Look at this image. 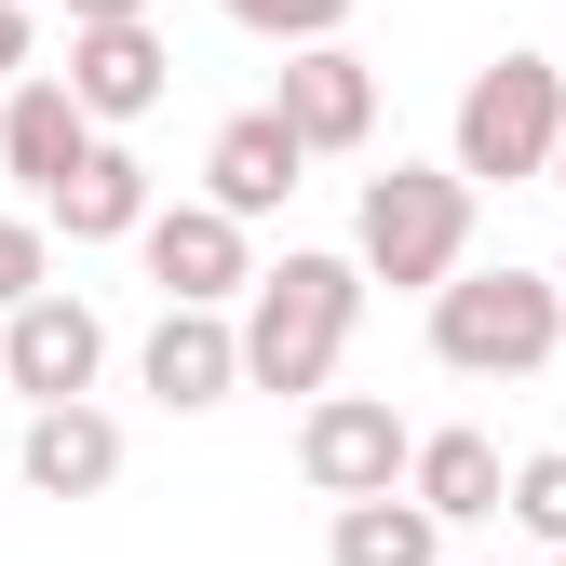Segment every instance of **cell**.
Wrapping results in <instances>:
<instances>
[{"mask_svg":"<svg viewBox=\"0 0 566 566\" xmlns=\"http://www.w3.org/2000/svg\"><path fill=\"white\" fill-rule=\"evenodd\" d=\"M95 135H108V122H82V95H67V82H54V67H28V82H14V95H0V163H14L28 189H54L67 163H82V149H95Z\"/></svg>","mask_w":566,"mask_h":566,"instance_id":"4fadbf2b","label":"cell"},{"mask_svg":"<svg viewBox=\"0 0 566 566\" xmlns=\"http://www.w3.org/2000/svg\"><path fill=\"white\" fill-rule=\"evenodd\" d=\"M472 256V176L459 163H391V176H365V217H350V270L365 283H432Z\"/></svg>","mask_w":566,"mask_h":566,"instance_id":"3957f363","label":"cell"},{"mask_svg":"<svg viewBox=\"0 0 566 566\" xmlns=\"http://www.w3.org/2000/svg\"><path fill=\"white\" fill-rule=\"evenodd\" d=\"M230 28H256V41H337L350 28V0H217Z\"/></svg>","mask_w":566,"mask_h":566,"instance_id":"ac0fdd59","label":"cell"},{"mask_svg":"<svg viewBox=\"0 0 566 566\" xmlns=\"http://www.w3.org/2000/svg\"><path fill=\"white\" fill-rule=\"evenodd\" d=\"M500 513H513L539 553H566V446H539V459H513V472H500Z\"/></svg>","mask_w":566,"mask_h":566,"instance_id":"e0dca14e","label":"cell"},{"mask_svg":"<svg viewBox=\"0 0 566 566\" xmlns=\"http://www.w3.org/2000/svg\"><path fill=\"white\" fill-rule=\"evenodd\" d=\"M553 566H566V553H553Z\"/></svg>","mask_w":566,"mask_h":566,"instance_id":"484cf974","label":"cell"},{"mask_svg":"<svg viewBox=\"0 0 566 566\" xmlns=\"http://www.w3.org/2000/svg\"><path fill=\"white\" fill-rule=\"evenodd\" d=\"M135 256H149V283H163V297H189V311H230L243 283H256L230 202H149V217H135Z\"/></svg>","mask_w":566,"mask_h":566,"instance_id":"5b68a950","label":"cell"},{"mask_svg":"<svg viewBox=\"0 0 566 566\" xmlns=\"http://www.w3.org/2000/svg\"><path fill=\"white\" fill-rule=\"evenodd\" d=\"M108 365V324L82 297H54V283H28L14 311H0V391H28V405H67V391H95Z\"/></svg>","mask_w":566,"mask_h":566,"instance_id":"8992f818","label":"cell"},{"mask_svg":"<svg viewBox=\"0 0 566 566\" xmlns=\"http://www.w3.org/2000/svg\"><path fill=\"white\" fill-rule=\"evenodd\" d=\"M297 176H311V149L283 135V108L217 122V149H202V202H230V217H270V202H297Z\"/></svg>","mask_w":566,"mask_h":566,"instance_id":"7c38bea8","label":"cell"},{"mask_svg":"<svg viewBox=\"0 0 566 566\" xmlns=\"http://www.w3.org/2000/svg\"><path fill=\"white\" fill-rule=\"evenodd\" d=\"M337 566H446V526L405 500V485H365V500H337Z\"/></svg>","mask_w":566,"mask_h":566,"instance_id":"2e32d148","label":"cell"},{"mask_svg":"<svg viewBox=\"0 0 566 566\" xmlns=\"http://www.w3.org/2000/svg\"><path fill=\"white\" fill-rule=\"evenodd\" d=\"M108 14H149V0H67V28H108Z\"/></svg>","mask_w":566,"mask_h":566,"instance_id":"44dd1931","label":"cell"},{"mask_svg":"<svg viewBox=\"0 0 566 566\" xmlns=\"http://www.w3.org/2000/svg\"><path fill=\"white\" fill-rule=\"evenodd\" d=\"M553 67H566V54H553Z\"/></svg>","mask_w":566,"mask_h":566,"instance_id":"d4e9b609","label":"cell"},{"mask_svg":"<svg viewBox=\"0 0 566 566\" xmlns=\"http://www.w3.org/2000/svg\"><path fill=\"white\" fill-rule=\"evenodd\" d=\"M0 82H28V0H0Z\"/></svg>","mask_w":566,"mask_h":566,"instance_id":"ffe728a7","label":"cell"},{"mask_svg":"<svg viewBox=\"0 0 566 566\" xmlns=\"http://www.w3.org/2000/svg\"><path fill=\"white\" fill-rule=\"evenodd\" d=\"M28 485L41 500H108L122 485V418L95 405V391H67V405H28Z\"/></svg>","mask_w":566,"mask_h":566,"instance_id":"30bf717a","label":"cell"},{"mask_svg":"<svg viewBox=\"0 0 566 566\" xmlns=\"http://www.w3.org/2000/svg\"><path fill=\"white\" fill-rule=\"evenodd\" d=\"M405 418L378 405V391H311V418H297V472L324 485V500H365V485H405Z\"/></svg>","mask_w":566,"mask_h":566,"instance_id":"52a82bcc","label":"cell"},{"mask_svg":"<svg viewBox=\"0 0 566 566\" xmlns=\"http://www.w3.org/2000/svg\"><path fill=\"white\" fill-rule=\"evenodd\" d=\"M41 202H54V230H67V243H135V217H149V163H135L122 135H95V149L67 163Z\"/></svg>","mask_w":566,"mask_h":566,"instance_id":"5bb4252c","label":"cell"},{"mask_svg":"<svg viewBox=\"0 0 566 566\" xmlns=\"http://www.w3.org/2000/svg\"><path fill=\"white\" fill-rule=\"evenodd\" d=\"M149 391L176 405V418H202V405H230L243 391V337H230V311H189V297H163V324H149Z\"/></svg>","mask_w":566,"mask_h":566,"instance_id":"8fae6325","label":"cell"},{"mask_svg":"<svg viewBox=\"0 0 566 566\" xmlns=\"http://www.w3.org/2000/svg\"><path fill=\"white\" fill-rule=\"evenodd\" d=\"M553 122H566V67H553V54L472 67V95H459V176H472V189L539 176V163H553Z\"/></svg>","mask_w":566,"mask_h":566,"instance_id":"277c9868","label":"cell"},{"mask_svg":"<svg viewBox=\"0 0 566 566\" xmlns=\"http://www.w3.org/2000/svg\"><path fill=\"white\" fill-rule=\"evenodd\" d=\"M350 324H365V270L350 256H283V270H256L243 283V391H324L337 378V350H350Z\"/></svg>","mask_w":566,"mask_h":566,"instance_id":"6da1fadb","label":"cell"},{"mask_svg":"<svg viewBox=\"0 0 566 566\" xmlns=\"http://www.w3.org/2000/svg\"><path fill=\"white\" fill-rule=\"evenodd\" d=\"M553 283H566V256H553Z\"/></svg>","mask_w":566,"mask_h":566,"instance_id":"603a6c76","label":"cell"},{"mask_svg":"<svg viewBox=\"0 0 566 566\" xmlns=\"http://www.w3.org/2000/svg\"><path fill=\"white\" fill-rule=\"evenodd\" d=\"M0 405H14V391H0Z\"/></svg>","mask_w":566,"mask_h":566,"instance_id":"cb8c5ba5","label":"cell"},{"mask_svg":"<svg viewBox=\"0 0 566 566\" xmlns=\"http://www.w3.org/2000/svg\"><path fill=\"white\" fill-rule=\"evenodd\" d=\"M405 500L432 526H500V446L485 432H418L405 446Z\"/></svg>","mask_w":566,"mask_h":566,"instance_id":"9a60e30c","label":"cell"},{"mask_svg":"<svg viewBox=\"0 0 566 566\" xmlns=\"http://www.w3.org/2000/svg\"><path fill=\"white\" fill-rule=\"evenodd\" d=\"M67 95H82V122H149L163 108V82H176V54H163V28L149 14H108V28H67V67H54Z\"/></svg>","mask_w":566,"mask_h":566,"instance_id":"9c48e42d","label":"cell"},{"mask_svg":"<svg viewBox=\"0 0 566 566\" xmlns=\"http://www.w3.org/2000/svg\"><path fill=\"white\" fill-rule=\"evenodd\" d=\"M553 337H566V283L553 270H446L432 283V350L459 378H539L553 365Z\"/></svg>","mask_w":566,"mask_h":566,"instance_id":"7a4b0ae2","label":"cell"},{"mask_svg":"<svg viewBox=\"0 0 566 566\" xmlns=\"http://www.w3.org/2000/svg\"><path fill=\"white\" fill-rule=\"evenodd\" d=\"M28 283H54V256H41V217H14V202H0V311H14Z\"/></svg>","mask_w":566,"mask_h":566,"instance_id":"d6986e66","label":"cell"},{"mask_svg":"<svg viewBox=\"0 0 566 566\" xmlns=\"http://www.w3.org/2000/svg\"><path fill=\"white\" fill-rule=\"evenodd\" d=\"M539 176H553V189H566V122H553V163H539Z\"/></svg>","mask_w":566,"mask_h":566,"instance_id":"7402d4cb","label":"cell"},{"mask_svg":"<svg viewBox=\"0 0 566 566\" xmlns=\"http://www.w3.org/2000/svg\"><path fill=\"white\" fill-rule=\"evenodd\" d=\"M283 135H297V149L324 163V149H365L378 135V67L350 54V41H283Z\"/></svg>","mask_w":566,"mask_h":566,"instance_id":"ba28073f","label":"cell"}]
</instances>
